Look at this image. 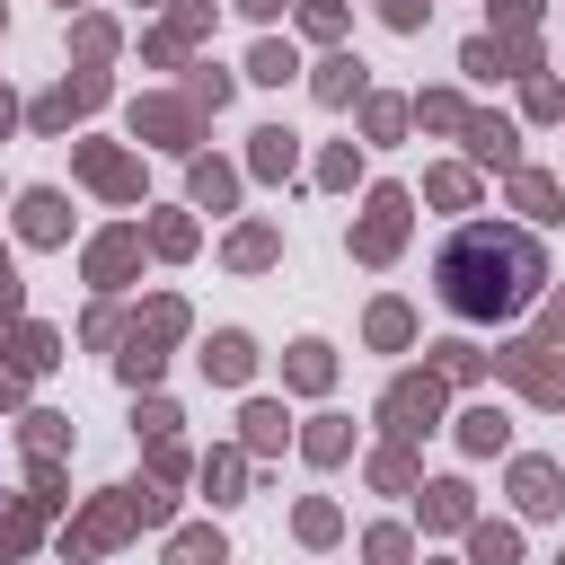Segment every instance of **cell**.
Masks as SVG:
<instances>
[{
  "label": "cell",
  "mask_w": 565,
  "mask_h": 565,
  "mask_svg": "<svg viewBox=\"0 0 565 565\" xmlns=\"http://www.w3.org/2000/svg\"><path fill=\"white\" fill-rule=\"evenodd\" d=\"M79 168H88V177H97L106 194H132V185H141V177H132V159H115V150H97V141L79 150Z\"/></svg>",
  "instance_id": "obj_15"
},
{
  "label": "cell",
  "mask_w": 565,
  "mask_h": 565,
  "mask_svg": "<svg viewBox=\"0 0 565 565\" xmlns=\"http://www.w3.org/2000/svg\"><path fill=\"white\" fill-rule=\"evenodd\" d=\"M203 486H212V503H238V450H212L203 459Z\"/></svg>",
  "instance_id": "obj_26"
},
{
  "label": "cell",
  "mask_w": 565,
  "mask_h": 565,
  "mask_svg": "<svg viewBox=\"0 0 565 565\" xmlns=\"http://www.w3.org/2000/svg\"><path fill=\"white\" fill-rule=\"evenodd\" d=\"M494 362H503L539 406H565V353H556V344H512V353H494Z\"/></svg>",
  "instance_id": "obj_4"
},
{
  "label": "cell",
  "mask_w": 565,
  "mask_h": 565,
  "mask_svg": "<svg viewBox=\"0 0 565 565\" xmlns=\"http://www.w3.org/2000/svg\"><path fill=\"white\" fill-rule=\"evenodd\" d=\"M300 539H335V503H300Z\"/></svg>",
  "instance_id": "obj_37"
},
{
  "label": "cell",
  "mask_w": 565,
  "mask_h": 565,
  "mask_svg": "<svg viewBox=\"0 0 565 565\" xmlns=\"http://www.w3.org/2000/svg\"><path fill=\"white\" fill-rule=\"evenodd\" d=\"M309 88H318V106H353L362 62H353V53H335V62H318V79H309Z\"/></svg>",
  "instance_id": "obj_11"
},
{
  "label": "cell",
  "mask_w": 565,
  "mask_h": 565,
  "mask_svg": "<svg viewBox=\"0 0 565 565\" xmlns=\"http://www.w3.org/2000/svg\"><path fill=\"white\" fill-rule=\"evenodd\" d=\"M132 132H150V141H168V150H185V132H194V106H177V97H150V106H132Z\"/></svg>",
  "instance_id": "obj_5"
},
{
  "label": "cell",
  "mask_w": 565,
  "mask_h": 565,
  "mask_svg": "<svg viewBox=\"0 0 565 565\" xmlns=\"http://www.w3.org/2000/svg\"><path fill=\"white\" fill-rule=\"evenodd\" d=\"M124 380H132V388H150V380H159V344H150V335H132V344H124Z\"/></svg>",
  "instance_id": "obj_29"
},
{
  "label": "cell",
  "mask_w": 565,
  "mask_h": 565,
  "mask_svg": "<svg viewBox=\"0 0 565 565\" xmlns=\"http://www.w3.org/2000/svg\"><path fill=\"white\" fill-rule=\"evenodd\" d=\"M530 115H565V88L556 79H530Z\"/></svg>",
  "instance_id": "obj_38"
},
{
  "label": "cell",
  "mask_w": 565,
  "mask_h": 565,
  "mask_svg": "<svg viewBox=\"0 0 565 565\" xmlns=\"http://www.w3.org/2000/svg\"><path fill=\"white\" fill-rule=\"evenodd\" d=\"M468 194H477L468 168H433V203H468Z\"/></svg>",
  "instance_id": "obj_33"
},
{
  "label": "cell",
  "mask_w": 565,
  "mask_h": 565,
  "mask_svg": "<svg viewBox=\"0 0 565 565\" xmlns=\"http://www.w3.org/2000/svg\"><path fill=\"white\" fill-rule=\"evenodd\" d=\"M230 547H221V530H177L168 539V565H221Z\"/></svg>",
  "instance_id": "obj_17"
},
{
  "label": "cell",
  "mask_w": 565,
  "mask_h": 565,
  "mask_svg": "<svg viewBox=\"0 0 565 565\" xmlns=\"http://www.w3.org/2000/svg\"><path fill=\"white\" fill-rule=\"evenodd\" d=\"M9 115H18V106H9V88H0V132H9Z\"/></svg>",
  "instance_id": "obj_43"
},
{
  "label": "cell",
  "mask_w": 565,
  "mask_h": 565,
  "mask_svg": "<svg viewBox=\"0 0 565 565\" xmlns=\"http://www.w3.org/2000/svg\"><path fill=\"white\" fill-rule=\"evenodd\" d=\"M512 556H521V539H512L503 521H477V530H468V565H512Z\"/></svg>",
  "instance_id": "obj_14"
},
{
  "label": "cell",
  "mask_w": 565,
  "mask_h": 565,
  "mask_svg": "<svg viewBox=\"0 0 565 565\" xmlns=\"http://www.w3.org/2000/svg\"><path fill=\"white\" fill-rule=\"evenodd\" d=\"M362 556H371V565H406V530H397V521H380V530L362 539Z\"/></svg>",
  "instance_id": "obj_30"
},
{
  "label": "cell",
  "mask_w": 565,
  "mask_h": 565,
  "mask_svg": "<svg viewBox=\"0 0 565 565\" xmlns=\"http://www.w3.org/2000/svg\"><path fill=\"white\" fill-rule=\"evenodd\" d=\"M282 371H291V388H327V380H335V353H327V344H318V335H300V344H291V362H282Z\"/></svg>",
  "instance_id": "obj_12"
},
{
  "label": "cell",
  "mask_w": 565,
  "mask_h": 565,
  "mask_svg": "<svg viewBox=\"0 0 565 565\" xmlns=\"http://www.w3.org/2000/svg\"><path fill=\"white\" fill-rule=\"evenodd\" d=\"M247 79L282 88V79H291V44H256V53H247Z\"/></svg>",
  "instance_id": "obj_23"
},
{
  "label": "cell",
  "mask_w": 565,
  "mask_h": 565,
  "mask_svg": "<svg viewBox=\"0 0 565 565\" xmlns=\"http://www.w3.org/2000/svg\"><path fill=\"white\" fill-rule=\"evenodd\" d=\"M62 9H71V0H62Z\"/></svg>",
  "instance_id": "obj_44"
},
{
  "label": "cell",
  "mask_w": 565,
  "mask_h": 565,
  "mask_svg": "<svg viewBox=\"0 0 565 565\" xmlns=\"http://www.w3.org/2000/svg\"><path fill=\"white\" fill-rule=\"evenodd\" d=\"M150 247H159V256H185V247H194V230L168 212V221H150Z\"/></svg>",
  "instance_id": "obj_34"
},
{
  "label": "cell",
  "mask_w": 565,
  "mask_h": 565,
  "mask_svg": "<svg viewBox=\"0 0 565 565\" xmlns=\"http://www.w3.org/2000/svg\"><path fill=\"white\" fill-rule=\"evenodd\" d=\"M238 9H247V18H274V9H282V0H238Z\"/></svg>",
  "instance_id": "obj_42"
},
{
  "label": "cell",
  "mask_w": 565,
  "mask_h": 565,
  "mask_svg": "<svg viewBox=\"0 0 565 565\" xmlns=\"http://www.w3.org/2000/svg\"><path fill=\"white\" fill-rule=\"evenodd\" d=\"M547 335H565V291H556V300H547Z\"/></svg>",
  "instance_id": "obj_41"
},
{
  "label": "cell",
  "mask_w": 565,
  "mask_h": 565,
  "mask_svg": "<svg viewBox=\"0 0 565 565\" xmlns=\"http://www.w3.org/2000/svg\"><path fill=\"white\" fill-rule=\"evenodd\" d=\"M406 335H415V318H406L397 300H380V309H371V344H406Z\"/></svg>",
  "instance_id": "obj_28"
},
{
  "label": "cell",
  "mask_w": 565,
  "mask_h": 565,
  "mask_svg": "<svg viewBox=\"0 0 565 565\" xmlns=\"http://www.w3.org/2000/svg\"><path fill=\"white\" fill-rule=\"evenodd\" d=\"M291 159H300V150H291V132H282V124H265V132H256V177H291Z\"/></svg>",
  "instance_id": "obj_19"
},
{
  "label": "cell",
  "mask_w": 565,
  "mask_h": 565,
  "mask_svg": "<svg viewBox=\"0 0 565 565\" xmlns=\"http://www.w3.org/2000/svg\"><path fill=\"white\" fill-rule=\"evenodd\" d=\"M380 415H388V433H397V441L433 433V415H441V371H415V380H397V388L380 397Z\"/></svg>",
  "instance_id": "obj_3"
},
{
  "label": "cell",
  "mask_w": 565,
  "mask_h": 565,
  "mask_svg": "<svg viewBox=\"0 0 565 565\" xmlns=\"http://www.w3.org/2000/svg\"><path fill=\"white\" fill-rule=\"evenodd\" d=\"M512 194H521V212H530V221H556V185H547V177H530V168H521V177H512Z\"/></svg>",
  "instance_id": "obj_24"
},
{
  "label": "cell",
  "mask_w": 565,
  "mask_h": 565,
  "mask_svg": "<svg viewBox=\"0 0 565 565\" xmlns=\"http://www.w3.org/2000/svg\"><path fill=\"white\" fill-rule=\"evenodd\" d=\"M230 265H247V274L274 265V230H238V238H230Z\"/></svg>",
  "instance_id": "obj_27"
},
{
  "label": "cell",
  "mask_w": 565,
  "mask_h": 565,
  "mask_svg": "<svg viewBox=\"0 0 565 565\" xmlns=\"http://www.w3.org/2000/svg\"><path fill=\"white\" fill-rule=\"evenodd\" d=\"M26 441L35 450H62V415H26Z\"/></svg>",
  "instance_id": "obj_39"
},
{
  "label": "cell",
  "mask_w": 565,
  "mask_h": 565,
  "mask_svg": "<svg viewBox=\"0 0 565 565\" xmlns=\"http://www.w3.org/2000/svg\"><path fill=\"white\" fill-rule=\"evenodd\" d=\"M371 477H380V486H415V459H406V450H380Z\"/></svg>",
  "instance_id": "obj_36"
},
{
  "label": "cell",
  "mask_w": 565,
  "mask_h": 565,
  "mask_svg": "<svg viewBox=\"0 0 565 565\" xmlns=\"http://www.w3.org/2000/svg\"><path fill=\"white\" fill-rule=\"evenodd\" d=\"M512 494H521V512H556V503H565L556 459H521V468H512Z\"/></svg>",
  "instance_id": "obj_6"
},
{
  "label": "cell",
  "mask_w": 565,
  "mask_h": 565,
  "mask_svg": "<svg viewBox=\"0 0 565 565\" xmlns=\"http://www.w3.org/2000/svg\"><path fill=\"white\" fill-rule=\"evenodd\" d=\"M300 26H309V35H344V9H335V0H309Z\"/></svg>",
  "instance_id": "obj_35"
},
{
  "label": "cell",
  "mask_w": 565,
  "mask_h": 565,
  "mask_svg": "<svg viewBox=\"0 0 565 565\" xmlns=\"http://www.w3.org/2000/svg\"><path fill=\"white\" fill-rule=\"evenodd\" d=\"M556 565H565V556H556Z\"/></svg>",
  "instance_id": "obj_45"
},
{
  "label": "cell",
  "mask_w": 565,
  "mask_h": 565,
  "mask_svg": "<svg viewBox=\"0 0 565 565\" xmlns=\"http://www.w3.org/2000/svg\"><path fill=\"white\" fill-rule=\"evenodd\" d=\"M397 238H406V185H380L371 212H362V230H353V256H362V265H388Z\"/></svg>",
  "instance_id": "obj_2"
},
{
  "label": "cell",
  "mask_w": 565,
  "mask_h": 565,
  "mask_svg": "<svg viewBox=\"0 0 565 565\" xmlns=\"http://www.w3.org/2000/svg\"><path fill=\"white\" fill-rule=\"evenodd\" d=\"M132 256H141V238H132V230H115V238H97V247H88V282H106V291H115V282L132 274Z\"/></svg>",
  "instance_id": "obj_9"
},
{
  "label": "cell",
  "mask_w": 565,
  "mask_h": 565,
  "mask_svg": "<svg viewBox=\"0 0 565 565\" xmlns=\"http://www.w3.org/2000/svg\"><path fill=\"white\" fill-rule=\"evenodd\" d=\"M79 106H97V79H71V88H53V97L35 106V124H71Z\"/></svg>",
  "instance_id": "obj_18"
},
{
  "label": "cell",
  "mask_w": 565,
  "mask_h": 565,
  "mask_svg": "<svg viewBox=\"0 0 565 565\" xmlns=\"http://www.w3.org/2000/svg\"><path fill=\"white\" fill-rule=\"evenodd\" d=\"M300 450H309V459H344V450H353V433H344V415H318V424L300 433Z\"/></svg>",
  "instance_id": "obj_21"
},
{
  "label": "cell",
  "mask_w": 565,
  "mask_h": 565,
  "mask_svg": "<svg viewBox=\"0 0 565 565\" xmlns=\"http://www.w3.org/2000/svg\"><path fill=\"white\" fill-rule=\"evenodd\" d=\"M18 230H26V238H35V247H53V238H62V230H71V221H62V194H53V185H35V194H26V203H18Z\"/></svg>",
  "instance_id": "obj_8"
},
{
  "label": "cell",
  "mask_w": 565,
  "mask_h": 565,
  "mask_svg": "<svg viewBox=\"0 0 565 565\" xmlns=\"http://www.w3.org/2000/svg\"><path fill=\"white\" fill-rule=\"evenodd\" d=\"M424 9L433 0H388V26H424Z\"/></svg>",
  "instance_id": "obj_40"
},
{
  "label": "cell",
  "mask_w": 565,
  "mask_h": 565,
  "mask_svg": "<svg viewBox=\"0 0 565 565\" xmlns=\"http://www.w3.org/2000/svg\"><path fill=\"white\" fill-rule=\"evenodd\" d=\"M194 203H212V212H230V203H238V177H230L221 159H194Z\"/></svg>",
  "instance_id": "obj_16"
},
{
  "label": "cell",
  "mask_w": 565,
  "mask_h": 565,
  "mask_svg": "<svg viewBox=\"0 0 565 565\" xmlns=\"http://www.w3.org/2000/svg\"><path fill=\"white\" fill-rule=\"evenodd\" d=\"M433 353H441V380H477V371H486L477 344H433Z\"/></svg>",
  "instance_id": "obj_32"
},
{
  "label": "cell",
  "mask_w": 565,
  "mask_h": 565,
  "mask_svg": "<svg viewBox=\"0 0 565 565\" xmlns=\"http://www.w3.org/2000/svg\"><path fill=\"white\" fill-rule=\"evenodd\" d=\"M468 150H477V159H494V168H512V177H521V141H512V124H503V115H468Z\"/></svg>",
  "instance_id": "obj_7"
},
{
  "label": "cell",
  "mask_w": 565,
  "mask_h": 565,
  "mask_svg": "<svg viewBox=\"0 0 565 565\" xmlns=\"http://www.w3.org/2000/svg\"><path fill=\"white\" fill-rule=\"evenodd\" d=\"M503 62H512V53H503L494 35H468V53H459V71H468V79H503Z\"/></svg>",
  "instance_id": "obj_22"
},
{
  "label": "cell",
  "mask_w": 565,
  "mask_h": 565,
  "mask_svg": "<svg viewBox=\"0 0 565 565\" xmlns=\"http://www.w3.org/2000/svg\"><path fill=\"white\" fill-rule=\"evenodd\" d=\"M547 282V256L530 230H494V221H468L441 256H433V291L450 318H512L530 309Z\"/></svg>",
  "instance_id": "obj_1"
},
{
  "label": "cell",
  "mask_w": 565,
  "mask_h": 565,
  "mask_svg": "<svg viewBox=\"0 0 565 565\" xmlns=\"http://www.w3.org/2000/svg\"><path fill=\"white\" fill-rule=\"evenodd\" d=\"M459 450H503V415L494 406H468L459 415Z\"/></svg>",
  "instance_id": "obj_20"
},
{
  "label": "cell",
  "mask_w": 565,
  "mask_h": 565,
  "mask_svg": "<svg viewBox=\"0 0 565 565\" xmlns=\"http://www.w3.org/2000/svg\"><path fill=\"white\" fill-rule=\"evenodd\" d=\"M424 521H433V530H459V521H468V486H459V477L424 486Z\"/></svg>",
  "instance_id": "obj_13"
},
{
  "label": "cell",
  "mask_w": 565,
  "mask_h": 565,
  "mask_svg": "<svg viewBox=\"0 0 565 565\" xmlns=\"http://www.w3.org/2000/svg\"><path fill=\"white\" fill-rule=\"evenodd\" d=\"M274 441H282V406L256 397V406H247V450H274Z\"/></svg>",
  "instance_id": "obj_25"
},
{
  "label": "cell",
  "mask_w": 565,
  "mask_h": 565,
  "mask_svg": "<svg viewBox=\"0 0 565 565\" xmlns=\"http://www.w3.org/2000/svg\"><path fill=\"white\" fill-rule=\"evenodd\" d=\"M415 115H424V124H433V132H468V106H459V97H424V106H415Z\"/></svg>",
  "instance_id": "obj_31"
},
{
  "label": "cell",
  "mask_w": 565,
  "mask_h": 565,
  "mask_svg": "<svg viewBox=\"0 0 565 565\" xmlns=\"http://www.w3.org/2000/svg\"><path fill=\"white\" fill-rule=\"evenodd\" d=\"M203 371H212V380H230V388H238V380H247V371H256V344H247V335H238V327H230V335H212V344H203Z\"/></svg>",
  "instance_id": "obj_10"
}]
</instances>
